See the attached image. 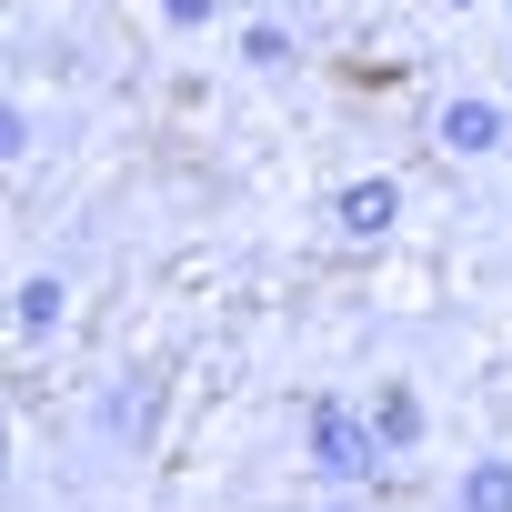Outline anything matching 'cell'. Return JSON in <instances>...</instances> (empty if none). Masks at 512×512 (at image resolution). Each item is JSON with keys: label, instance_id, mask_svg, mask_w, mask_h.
<instances>
[]
</instances>
